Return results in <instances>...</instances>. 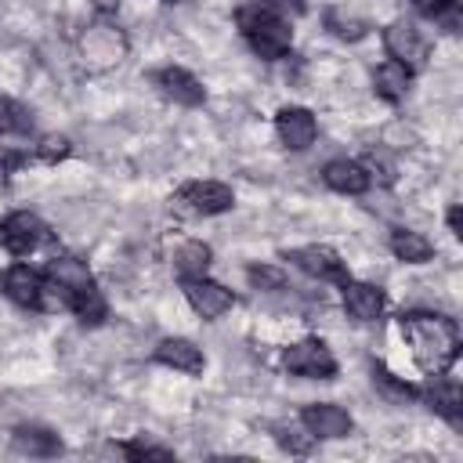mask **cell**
I'll list each match as a JSON object with an SVG mask.
<instances>
[{"instance_id": "6da1fadb", "label": "cell", "mask_w": 463, "mask_h": 463, "mask_svg": "<svg viewBox=\"0 0 463 463\" xmlns=\"http://www.w3.org/2000/svg\"><path fill=\"white\" fill-rule=\"evenodd\" d=\"M402 336L412 351V362L427 373H449L456 354H459V326L449 315H434V311H409L402 315Z\"/></svg>"}, {"instance_id": "7a4b0ae2", "label": "cell", "mask_w": 463, "mask_h": 463, "mask_svg": "<svg viewBox=\"0 0 463 463\" xmlns=\"http://www.w3.org/2000/svg\"><path fill=\"white\" fill-rule=\"evenodd\" d=\"M47 279H54V286L61 289L65 297V307L83 322V326H101L105 322V297L90 275V268L80 260V257H69V253H58L47 260Z\"/></svg>"}, {"instance_id": "3957f363", "label": "cell", "mask_w": 463, "mask_h": 463, "mask_svg": "<svg viewBox=\"0 0 463 463\" xmlns=\"http://www.w3.org/2000/svg\"><path fill=\"white\" fill-rule=\"evenodd\" d=\"M235 25L242 33V40L250 43V51L264 61H279L289 54L293 47V29H289V18L275 14L271 7L264 4H242L235 11Z\"/></svg>"}, {"instance_id": "277c9868", "label": "cell", "mask_w": 463, "mask_h": 463, "mask_svg": "<svg viewBox=\"0 0 463 463\" xmlns=\"http://www.w3.org/2000/svg\"><path fill=\"white\" fill-rule=\"evenodd\" d=\"M0 289H4L18 307H33V311H61V307H65V297H61V289L54 286V279L40 275V271L29 268V264H11V268L0 275Z\"/></svg>"}, {"instance_id": "5b68a950", "label": "cell", "mask_w": 463, "mask_h": 463, "mask_svg": "<svg viewBox=\"0 0 463 463\" xmlns=\"http://www.w3.org/2000/svg\"><path fill=\"white\" fill-rule=\"evenodd\" d=\"M51 239V228L43 224V217H36L33 210H14L0 221V246L11 257H29L36 253L43 242Z\"/></svg>"}, {"instance_id": "8992f818", "label": "cell", "mask_w": 463, "mask_h": 463, "mask_svg": "<svg viewBox=\"0 0 463 463\" xmlns=\"http://www.w3.org/2000/svg\"><path fill=\"white\" fill-rule=\"evenodd\" d=\"M174 206L192 213V217H217V213L235 206V192L221 181H188L177 188Z\"/></svg>"}, {"instance_id": "52a82bcc", "label": "cell", "mask_w": 463, "mask_h": 463, "mask_svg": "<svg viewBox=\"0 0 463 463\" xmlns=\"http://www.w3.org/2000/svg\"><path fill=\"white\" fill-rule=\"evenodd\" d=\"M282 365L293 376H304V380H333L336 376V358H333V351L318 336L289 344L286 354H282Z\"/></svg>"}, {"instance_id": "ba28073f", "label": "cell", "mask_w": 463, "mask_h": 463, "mask_svg": "<svg viewBox=\"0 0 463 463\" xmlns=\"http://www.w3.org/2000/svg\"><path fill=\"white\" fill-rule=\"evenodd\" d=\"M286 260H293L304 275H311V279H318V282H336V286H344L351 275H347V264L340 260V253L336 250H329V246H318V242H311V246H297V250H286L282 253Z\"/></svg>"}, {"instance_id": "9c48e42d", "label": "cell", "mask_w": 463, "mask_h": 463, "mask_svg": "<svg viewBox=\"0 0 463 463\" xmlns=\"http://www.w3.org/2000/svg\"><path fill=\"white\" fill-rule=\"evenodd\" d=\"M181 289H184V300L192 304V311H195L199 318H221V315L232 311V304H235V293H232L228 286L206 279V275H188V279H181Z\"/></svg>"}, {"instance_id": "30bf717a", "label": "cell", "mask_w": 463, "mask_h": 463, "mask_svg": "<svg viewBox=\"0 0 463 463\" xmlns=\"http://www.w3.org/2000/svg\"><path fill=\"white\" fill-rule=\"evenodd\" d=\"M300 427L315 438V441H333V438H347L354 420L347 409L333 405V402H311L300 409Z\"/></svg>"}, {"instance_id": "8fae6325", "label": "cell", "mask_w": 463, "mask_h": 463, "mask_svg": "<svg viewBox=\"0 0 463 463\" xmlns=\"http://www.w3.org/2000/svg\"><path fill=\"white\" fill-rule=\"evenodd\" d=\"M383 47H387V54H391L394 61H402V65H409V69H420V65L427 61V40H423V33L416 29V22H405V18L391 22V25L383 29Z\"/></svg>"}, {"instance_id": "7c38bea8", "label": "cell", "mask_w": 463, "mask_h": 463, "mask_svg": "<svg viewBox=\"0 0 463 463\" xmlns=\"http://www.w3.org/2000/svg\"><path fill=\"white\" fill-rule=\"evenodd\" d=\"M416 398H423V405H427L430 412H438L441 420H449L452 427H463V391H459V383L449 380L445 373L430 376V380L420 387Z\"/></svg>"}, {"instance_id": "4fadbf2b", "label": "cell", "mask_w": 463, "mask_h": 463, "mask_svg": "<svg viewBox=\"0 0 463 463\" xmlns=\"http://www.w3.org/2000/svg\"><path fill=\"white\" fill-rule=\"evenodd\" d=\"M152 83H156V87L163 90V98H170L174 105L199 109V105L206 101L203 83H199L188 69H181V65H163V69H156V72H152Z\"/></svg>"}, {"instance_id": "5bb4252c", "label": "cell", "mask_w": 463, "mask_h": 463, "mask_svg": "<svg viewBox=\"0 0 463 463\" xmlns=\"http://www.w3.org/2000/svg\"><path fill=\"white\" fill-rule=\"evenodd\" d=\"M275 130H279V141H282L289 152H304V148H311L315 137H318V119H315L307 109H300V105H286V109H279V116H275Z\"/></svg>"}, {"instance_id": "9a60e30c", "label": "cell", "mask_w": 463, "mask_h": 463, "mask_svg": "<svg viewBox=\"0 0 463 463\" xmlns=\"http://www.w3.org/2000/svg\"><path fill=\"white\" fill-rule=\"evenodd\" d=\"M152 358H156L159 365L177 369V373H188V376H199V373L206 369L203 351H199L192 340H184V336H166V340H159L156 351H152Z\"/></svg>"}, {"instance_id": "2e32d148", "label": "cell", "mask_w": 463, "mask_h": 463, "mask_svg": "<svg viewBox=\"0 0 463 463\" xmlns=\"http://www.w3.org/2000/svg\"><path fill=\"white\" fill-rule=\"evenodd\" d=\"M322 181H326L333 192H340V195H362V192H369V184H373L369 170H365L358 159H329V163L322 166Z\"/></svg>"}, {"instance_id": "e0dca14e", "label": "cell", "mask_w": 463, "mask_h": 463, "mask_svg": "<svg viewBox=\"0 0 463 463\" xmlns=\"http://www.w3.org/2000/svg\"><path fill=\"white\" fill-rule=\"evenodd\" d=\"M344 289V307H347V315L351 318H358V322H376L380 315H383V289L380 286H373V282H344L340 286Z\"/></svg>"}, {"instance_id": "ac0fdd59", "label": "cell", "mask_w": 463, "mask_h": 463, "mask_svg": "<svg viewBox=\"0 0 463 463\" xmlns=\"http://www.w3.org/2000/svg\"><path fill=\"white\" fill-rule=\"evenodd\" d=\"M11 445H14V452H22V456H40V459L61 456V438H58L51 427H40V423H22V427H14Z\"/></svg>"}, {"instance_id": "d6986e66", "label": "cell", "mask_w": 463, "mask_h": 463, "mask_svg": "<svg viewBox=\"0 0 463 463\" xmlns=\"http://www.w3.org/2000/svg\"><path fill=\"white\" fill-rule=\"evenodd\" d=\"M409 83H412V69L402 65V61H394V58H387V61L376 65V72H373V90H376L383 101H391V105L409 94Z\"/></svg>"}, {"instance_id": "ffe728a7", "label": "cell", "mask_w": 463, "mask_h": 463, "mask_svg": "<svg viewBox=\"0 0 463 463\" xmlns=\"http://www.w3.org/2000/svg\"><path fill=\"white\" fill-rule=\"evenodd\" d=\"M387 246H391V253H394L398 260H405V264H427V260L434 257V246H430L420 232H409V228H394L391 239H387Z\"/></svg>"}, {"instance_id": "44dd1931", "label": "cell", "mask_w": 463, "mask_h": 463, "mask_svg": "<svg viewBox=\"0 0 463 463\" xmlns=\"http://www.w3.org/2000/svg\"><path fill=\"white\" fill-rule=\"evenodd\" d=\"M25 134H33V112L22 101L0 94V137H25Z\"/></svg>"}, {"instance_id": "7402d4cb", "label": "cell", "mask_w": 463, "mask_h": 463, "mask_svg": "<svg viewBox=\"0 0 463 463\" xmlns=\"http://www.w3.org/2000/svg\"><path fill=\"white\" fill-rule=\"evenodd\" d=\"M326 29H329L333 36H340V40H362V36L369 33V22H365L362 14H354V11L329 7V11H326Z\"/></svg>"}, {"instance_id": "603a6c76", "label": "cell", "mask_w": 463, "mask_h": 463, "mask_svg": "<svg viewBox=\"0 0 463 463\" xmlns=\"http://www.w3.org/2000/svg\"><path fill=\"white\" fill-rule=\"evenodd\" d=\"M210 257H213V253H210L206 242H184V246H177V253H174V268H177L181 279H188V275H206Z\"/></svg>"}, {"instance_id": "cb8c5ba5", "label": "cell", "mask_w": 463, "mask_h": 463, "mask_svg": "<svg viewBox=\"0 0 463 463\" xmlns=\"http://www.w3.org/2000/svg\"><path fill=\"white\" fill-rule=\"evenodd\" d=\"M373 383L391 398V402H409V398H416L420 394V387L416 383H405L402 376H394L383 362H373Z\"/></svg>"}, {"instance_id": "d4e9b609", "label": "cell", "mask_w": 463, "mask_h": 463, "mask_svg": "<svg viewBox=\"0 0 463 463\" xmlns=\"http://www.w3.org/2000/svg\"><path fill=\"white\" fill-rule=\"evenodd\" d=\"M69 152H72V141H69L65 134H47V137L36 141L33 159L43 163V166H58L61 159H69Z\"/></svg>"}, {"instance_id": "484cf974", "label": "cell", "mask_w": 463, "mask_h": 463, "mask_svg": "<svg viewBox=\"0 0 463 463\" xmlns=\"http://www.w3.org/2000/svg\"><path fill=\"white\" fill-rule=\"evenodd\" d=\"M275 438H279V445H282L286 452H293V456H307V452L315 449V438H311L307 430H297V427H275Z\"/></svg>"}, {"instance_id": "4316f807", "label": "cell", "mask_w": 463, "mask_h": 463, "mask_svg": "<svg viewBox=\"0 0 463 463\" xmlns=\"http://www.w3.org/2000/svg\"><path fill=\"white\" fill-rule=\"evenodd\" d=\"M246 279L253 282V289H286V275L279 268H268V264H253L246 271Z\"/></svg>"}, {"instance_id": "83f0119b", "label": "cell", "mask_w": 463, "mask_h": 463, "mask_svg": "<svg viewBox=\"0 0 463 463\" xmlns=\"http://www.w3.org/2000/svg\"><path fill=\"white\" fill-rule=\"evenodd\" d=\"M412 4H416L420 14H427V18H445L449 25H456V4H459V0H412Z\"/></svg>"}, {"instance_id": "f1b7e54d", "label": "cell", "mask_w": 463, "mask_h": 463, "mask_svg": "<svg viewBox=\"0 0 463 463\" xmlns=\"http://www.w3.org/2000/svg\"><path fill=\"white\" fill-rule=\"evenodd\" d=\"M119 452L123 456H130V459H174V449H163V445H145V441H127V445H119Z\"/></svg>"}, {"instance_id": "f546056e", "label": "cell", "mask_w": 463, "mask_h": 463, "mask_svg": "<svg viewBox=\"0 0 463 463\" xmlns=\"http://www.w3.org/2000/svg\"><path fill=\"white\" fill-rule=\"evenodd\" d=\"M29 163V152H18V148H11V145H0V181H7L18 166H25Z\"/></svg>"}, {"instance_id": "4dcf8cb0", "label": "cell", "mask_w": 463, "mask_h": 463, "mask_svg": "<svg viewBox=\"0 0 463 463\" xmlns=\"http://www.w3.org/2000/svg\"><path fill=\"white\" fill-rule=\"evenodd\" d=\"M257 4H264V7H271L275 14H282V18H297V14H304L307 11V4L304 0H257Z\"/></svg>"}, {"instance_id": "1f68e13d", "label": "cell", "mask_w": 463, "mask_h": 463, "mask_svg": "<svg viewBox=\"0 0 463 463\" xmlns=\"http://www.w3.org/2000/svg\"><path fill=\"white\" fill-rule=\"evenodd\" d=\"M449 232H452L456 239L463 235V210H459V206H452V210H449Z\"/></svg>"}, {"instance_id": "d6a6232c", "label": "cell", "mask_w": 463, "mask_h": 463, "mask_svg": "<svg viewBox=\"0 0 463 463\" xmlns=\"http://www.w3.org/2000/svg\"><path fill=\"white\" fill-rule=\"evenodd\" d=\"M116 4H119V0H98V7H105V11H112Z\"/></svg>"}, {"instance_id": "836d02e7", "label": "cell", "mask_w": 463, "mask_h": 463, "mask_svg": "<svg viewBox=\"0 0 463 463\" xmlns=\"http://www.w3.org/2000/svg\"><path fill=\"white\" fill-rule=\"evenodd\" d=\"M163 4H177V0H163Z\"/></svg>"}]
</instances>
